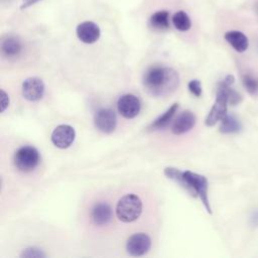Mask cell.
<instances>
[{
  "mask_svg": "<svg viewBox=\"0 0 258 258\" xmlns=\"http://www.w3.org/2000/svg\"><path fill=\"white\" fill-rule=\"evenodd\" d=\"M151 247V239L145 233H135L131 235L126 242L127 253L131 256L145 255Z\"/></svg>",
  "mask_w": 258,
  "mask_h": 258,
  "instance_id": "6",
  "label": "cell"
},
{
  "mask_svg": "<svg viewBox=\"0 0 258 258\" xmlns=\"http://www.w3.org/2000/svg\"><path fill=\"white\" fill-rule=\"evenodd\" d=\"M173 26L179 31H187L191 26V21L186 12L179 10L176 11L171 18Z\"/></svg>",
  "mask_w": 258,
  "mask_h": 258,
  "instance_id": "19",
  "label": "cell"
},
{
  "mask_svg": "<svg viewBox=\"0 0 258 258\" xmlns=\"http://www.w3.org/2000/svg\"><path fill=\"white\" fill-rule=\"evenodd\" d=\"M45 91L44 83L41 79L37 77H30L24 80L21 87L22 96L29 102H36L39 101Z\"/></svg>",
  "mask_w": 258,
  "mask_h": 258,
  "instance_id": "8",
  "label": "cell"
},
{
  "mask_svg": "<svg viewBox=\"0 0 258 258\" xmlns=\"http://www.w3.org/2000/svg\"><path fill=\"white\" fill-rule=\"evenodd\" d=\"M76 138V131L74 127L68 124H61L54 128L51 133V142L54 146L60 149L70 147Z\"/></svg>",
  "mask_w": 258,
  "mask_h": 258,
  "instance_id": "10",
  "label": "cell"
},
{
  "mask_svg": "<svg viewBox=\"0 0 258 258\" xmlns=\"http://www.w3.org/2000/svg\"><path fill=\"white\" fill-rule=\"evenodd\" d=\"M149 24L156 30H166L169 28V13L165 10L153 13L149 18Z\"/></svg>",
  "mask_w": 258,
  "mask_h": 258,
  "instance_id": "17",
  "label": "cell"
},
{
  "mask_svg": "<svg viewBox=\"0 0 258 258\" xmlns=\"http://www.w3.org/2000/svg\"><path fill=\"white\" fill-rule=\"evenodd\" d=\"M178 109V104L174 103L172 104L162 115H160L158 118H156L148 127L150 130H158V129H163L165 128L171 121L172 117L174 116L175 112Z\"/></svg>",
  "mask_w": 258,
  "mask_h": 258,
  "instance_id": "16",
  "label": "cell"
},
{
  "mask_svg": "<svg viewBox=\"0 0 258 258\" xmlns=\"http://www.w3.org/2000/svg\"><path fill=\"white\" fill-rule=\"evenodd\" d=\"M39 152L38 150L30 145H25L18 148L14 154V165L20 171H31L39 163Z\"/></svg>",
  "mask_w": 258,
  "mask_h": 258,
  "instance_id": "5",
  "label": "cell"
},
{
  "mask_svg": "<svg viewBox=\"0 0 258 258\" xmlns=\"http://www.w3.org/2000/svg\"><path fill=\"white\" fill-rule=\"evenodd\" d=\"M22 49L21 41L15 36H7L2 39L1 51L7 57L17 56Z\"/></svg>",
  "mask_w": 258,
  "mask_h": 258,
  "instance_id": "15",
  "label": "cell"
},
{
  "mask_svg": "<svg viewBox=\"0 0 258 258\" xmlns=\"http://www.w3.org/2000/svg\"><path fill=\"white\" fill-rule=\"evenodd\" d=\"M41 0H22V4L20 6V9H26L32 5H34L35 3L39 2Z\"/></svg>",
  "mask_w": 258,
  "mask_h": 258,
  "instance_id": "25",
  "label": "cell"
},
{
  "mask_svg": "<svg viewBox=\"0 0 258 258\" xmlns=\"http://www.w3.org/2000/svg\"><path fill=\"white\" fill-rule=\"evenodd\" d=\"M177 85L178 76L169 68L150 67L143 76V86L153 96H159L174 90Z\"/></svg>",
  "mask_w": 258,
  "mask_h": 258,
  "instance_id": "2",
  "label": "cell"
},
{
  "mask_svg": "<svg viewBox=\"0 0 258 258\" xmlns=\"http://www.w3.org/2000/svg\"><path fill=\"white\" fill-rule=\"evenodd\" d=\"M228 100H229V104L234 106V105H237L238 103L241 102L242 97L237 91L233 90L231 88V86H229L228 87Z\"/></svg>",
  "mask_w": 258,
  "mask_h": 258,
  "instance_id": "22",
  "label": "cell"
},
{
  "mask_svg": "<svg viewBox=\"0 0 258 258\" xmlns=\"http://www.w3.org/2000/svg\"><path fill=\"white\" fill-rule=\"evenodd\" d=\"M91 217L97 226L108 225L112 220V209L107 203H98L93 207Z\"/></svg>",
  "mask_w": 258,
  "mask_h": 258,
  "instance_id": "13",
  "label": "cell"
},
{
  "mask_svg": "<svg viewBox=\"0 0 258 258\" xmlns=\"http://www.w3.org/2000/svg\"><path fill=\"white\" fill-rule=\"evenodd\" d=\"M229 86L230 85L226 84L224 81L220 82L217 90L216 101L205 120V124L207 126H214L227 115V107L229 104V100H228Z\"/></svg>",
  "mask_w": 258,
  "mask_h": 258,
  "instance_id": "4",
  "label": "cell"
},
{
  "mask_svg": "<svg viewBox=\"0 0 258 258\" xmlns=\"http://www.w3.org/2000/svg\"><path fill=\"white\" fill-rule=\"evenodd\" d=\"M142 213V202L137 195L127 194L117 203L116 216L123 223L136 221Z\"/></svg>",
  "mask_w": 258,
  "mask_h": 258,
  "instance_id": "3",
  "label": "cell"
},
{
  "mask_svg": "<svg viewBox=\"0 0 258 258\" xmlns=\"http://www.w3.org/2000/svg\"><path fill=\"white\" fill-rule=\"evenodd\" d=\"M226 84H228V85H233V83H234V81H235V79H234V77L232 76V75H228V76H226V78L223 80Z\"/></svg>",
  "mask_w": 258,
  "mask_h": 258,
  "instance_id": "26",
  "label": "cell"
},
{
  "mask_svg": "<svg viewBox=\"0 0 258 258\" xmlns=\"http://www.w3.org/2000/svg\"><path fill=\"white\" fill-rule=\"evenodd\" d=\"M242 126L239 120L232 116V115H226L222 120H221V125H220V132L224 134H232V133H238L241 130Z\"/></svg>",
  "mask_w": 258,
  "mask_h": 258,
  "instance_id": "18",
  "label": "cell"
},
{
  "mask_svg": "<svg viewBox=\"0 0 258 258\" xmlns=\"http://www.w3.org/2000/svg\"><path fill=\"white\" fill-rule=\"evenodd\" d=\"M9 105V97L4 90H1V112H4Z\"/></svg>",
  "mask_w": 258,
  "mask_h": 258,
  "instance_id": "24",
  "label": "cell"
},
{
  "mask_svg": "<svg viewBox=\"0 0 258 258\" xmlns=\"http://www.w3.org/2000/svg\"><path fill=\"white\" fill-rule=\"evenodd\" d=\"M226 41L238 52H244L249 46V40L246 34L239 30H229L225 33Z\"/></svg>",
  "mask_w": 258,
  "mask_h": 258,
  "instance_id": "14",
  "label": "cell"
},
{
  "mask_svg": "<svg viewBox=\"0 0 258 258\" xmlns=\"http://www.w3.org/2000/svg\"><path fill=\"white\" fill-rule=\"evenodd\" d=\"M252 220H253V223H254V225L256 224V220H257V224H258V212L254 214V216H253Z\"/></svg>",
  "mask_w": 258,
  "mask_h": 258,
  "instance_id": "27",
  "label": "cell"
},
{
  "mask_svg": "<svg viewBox=\"0 0 258 258\" xmlns=\"http://www.w3.org/2000/svg\"><path fill=\"white\" fill-rule=\"evenodd\" d=\"M188 90L189 92L195 95L196 97H200L202 95V85L199 80H191L188 85Z\"/></svg>",
  "mask_w": 258,
  "mask_h": 258,
  "instance_id": "23",
  "label": "cell"
},
{
  "mask_svg": "<svg viewBox=\"0 0 258 258\" xmlns=\"http://www.w3.org/2000/svg\"><path fill=\"white\" fill-rule=\"evenodd\" d=\"M164 174L166 177L182 186L192 197H199L207 212L210 215L212 214V209L208 198L209 182L205 175L192 172L190 170L182 171L175 167H165Z\"/></svg>",
  "mask_w": 258,
  "mask_h": 258,
  "instance_id": "1",
  "label": "cell"
},
{
  "mask_svg": "<svg viewBox=\"0 0 258 258\" xmlns=\"http://www.w3.org/2000/svg\"><path fill=\"white\" fill-rule=\"evenodd\" d=\"M94 123L99 131L110 134L116 129L117 117L112 109L101 108L95 114Z\"/></svg>",
  "mask_w": 258,
  "mask_h": 258,
  "instance_id": "7",
  "label": "cell"
},
{
  "mask_svg": "<svg viewBox=\"0 0 258 258\" xmlns=\"http://www.w3.org/2000/svg\"><path fill=\"white\" fill-rule=\"evenodd\" d=\"M196 124V116L192 112L186 110L181 112L172 124V133L175 135H181L189 131Z\"/></svg>",
  "mask_w": 258,
  "mask_h": 258,
  "instance_id": "12",
  "label": "cell"
},
{
  "mask_svg": "<svg viewBox=\"0 0 258 258\" xmlns=\"http://www.w3.org/2000/svg\"><path fill=\"white\" fill-rule=\"evenodd\" d=\"M21 257H25V258H44L46 255L45 253L36 247H28L26 249H24L20 255Z\"/></svg>",
  "mask_w": 258,
  "mask_h": 258,
  "instance_id": "21",
  "label": "cell"
},
{
  "mask_svg": "<svg viewBox=\"0 0 258 258\" xmlns=\"http://www.w3.org/2000/svg\"><path fill=\"white\" fill-rule=\"evenodd\" d=\"M78 38L87 44L96 42L101 35L100 27L93 21H84L81 22L76 29Z\"/></svg>",
  "mask_w": 258,
  "mask_h": 258,
  "instance_id": "11",
  "label": "cell"
},
{
  "mask_svg": "<svg viewBox=\"0 0 258 258\" xmlns=\"http://www.w3.org/2000/svg\"><path fill=\"white\" fill-rule=\"evenodd\" d=\"M242 83L244 88L247 90V92L255 96L258 94V78L251 75V74H245L242 78Z\"/></svg>",
  "mask_w": 258,
  "mask_h": 258,
  "instance_id": "20",
  "label": "cell"
},
{
  "mask_svg": "<svg viewBox=\"0 0 258 258\" xmlns=\"http://www.w3.org/2000/svg\"><path fill=\"white\" fill-rule=\"evenodd\" d=\"M118 112L126 119L136 117L141 109L139 99L133 94H124L117 101Z\"/></svg>",
  "mask_w": 258,
  "mask_h": 258,
  "instance_id": "9",
  "label": "cell"
}]
</instances>
